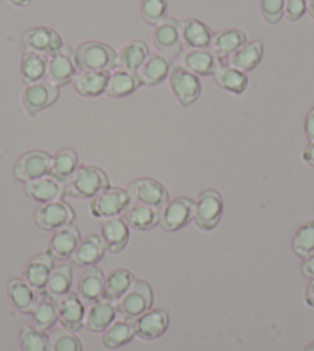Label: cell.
<instances>
[{"label":"cell","instance_id":"cell-1","mask_svg":"<svg viewBox=\"0 0 314 351\" xmlns=\"http://www.w3.org/2000/svg\"><path fill=\"white\" fill-rule=\"evenodd\" d=\"M73 62L80 73H110L117 66V53L108 43L88 40L74 48Z\"/></svg>","mask_w":314,"mask_h":351},{"label":"cell","instance_id":"cell-2","mask_svg":"<svg viewBox=\"0 0 314 351\" xmlns=\"http://www.w3.org/2000/svg\"><path fill=\"white\" fill-rule=\"evenodd\" d=\"M108 186L110 179L102 168L85 165L77 168L71 179L67 182L64 193L65 196L73 199H93Z\"/></svg>","mask_w":314,"mask_h":351},{"label":"cell","instance_id":"cell-3","mask_svg":"<svg viewBox=\"0 0 314 351\" xmlns=\"http://www.w3.org/2000/svg\"><path fill=\"white\" fill-rule=\"evenodd\" d=\"M154 302L153 287L147 280H134L130 290L123 294L116 311L121 313L127 321H134L143 313L152 310Z\"/></svg>","mask_w":314,"mask_h":351},{"label":"cell","instance_id":"cell-4","mask_svg":"<svg viewBox=\"0 0 314 351\" xmlns=\"http://www.w3.org/2000/svg\"><path fill=\"white\" fill-rule=\"evenodd\" d=\"M224 215V199L216 190H206L199 194L194 202V217L196 227L202 231H213Z\"/></svg>","mask_w":314,"mask_h":351},{"label":"cell","instance_id":"cell-5","mask_svg":"<svg viewBox=\"0 0 314 351\" xmlns=\"http://www.w3.org/2000/svg\"><path fill=\"white\" fill-rule=\"evenodd\" d=\"M168 79L169 88H171L174 97L180 106L188 108V106L197 102L200 93H202V85H200V80L196 74L188 71L185 66L174 65L169 70Z\"/></svg>","mask_w":314,"mask_h":351},{"label":"cell","instance_id":"cell-6","mask_svg":"<svg viewBox=\"0 0 314 351\" xmlns=\"http://www.w3.org/2000/svg\"><path fill=\"white\" fill-rule=\"evenodd\" d=\"M131 204V197L127 190L117 186H108L91 199L90 211L97 219H111L123 215V211Z\"/></svg>","mask_w":314,"mask_h":351},{"label":"cell","instance_id":"cell-7","mask_svg":"<svg viewBox=\"0 0 314 351\" xmlns=\"http://www.w3.org/2000/svg\"><path fill=\"white\" fill-rule=\"evenodd\" d=\"M128 194L131 202L153 206L160 210L169 202V194L165 185L153 178H139L130 182Z\"/></svg>","mask_w":314,"mask_h":351},{"label":"cell","instance_id":"cell-8","mask_svg":"<svg viewBox=\"0 0 314 351\" xmlns=\"http://www.w3.org/2000/svg\"><path fill=\"white\" fill-rule=\"evenodd\" d=\"M59 96V86L53 85L48 80H40V82L25 86L22 93V104L27 114L34 117L58 102Z\"/></svg>","mask_w":314,"mask_h":351},{"label":"cell","instance_id":"cell-9","mask_svg":"<svg viewBox=\"0 0 314 351\" xmlns=\"http://www.w3.org/2000/svg\"><path fill=\"white\" fill-rule=\"evenodd\" d=\"M53 165V156L42 152V149H33V152H27L17 159L14 165V178L17 182L27 184L29 180L43 178L48 176L51 171Z\"/></svg>","mask_w":314,"mask_h":351},{"label":"cell","instance_id":"cell-10","mask_svg":"<svg viewBox=\"0 0 314 351\" xmlns=\"http://www.w3.org/2000/svg\"><path fill=\"white\" fill-rule=\"evenodd\" d=\"M153 43L157 53L165 56L168 59H174L182 54V42L179 21L173 17H167L162 23L154 27L153 31Z\"/></svg>","mask_w":314,"mask_h":351},{"label":"cell","instance_id":"cell-11","mask_svg":"<svg viewBox=\"0 0 314 351\" xmlns=\"http://www.w3.org/2000/svg\"><path fill=\"white\" fill-rule=\"evenodd\" d=\"M76 215L70 205L62 202V200H54V202L43 204L39 210L36 211L34 221L36 225L45 231H58L60 228L70 225Z\"/></svg>","mask_w":314,"mask_h":351},{"label":"cell","instance_id":"cell-12","mask_svg":"<svg viewBox=\"0 0 314 351\" xmlns=\"http://www.w3.org/2000/svg\"><path fill=\"white\" fill-rule=\"evenodd\" d=\"M194 217V202L188 197H176L162 208L160 227L174 233L179 231L193 221Z\"/></svg>","mask_w":314,"mask_h":351},{"label":"cell","instance_id":"cell-13","mask_svg":"<svg viewBox=\"0 0 314 351\" xmlns=\"http://www.w3.org/2000/svg\"><path fill=\"white\" fill-rule=\"evenodd\" d=\"M23 47L29 51H37L47 56L62 53L64 40L62 36L54 28L36 27L28 29L22 37Z\"/></svg>","mask_w":314,"mask_h":351},{"label":"cell","instance_id":"cell-14","mask_svg":"<svg viewBox=\"0 0 314 351\" xmlns=\"http://www.w3.org/2000/svg\"><path fill=\"white\" fill-rule=\"evenodd\" d=\"M169 325V313L165 308L148 310L134 319V336L143 341H154L165 335Z\"/></svg>","mask_w":314,"mask_h":351},{"label":"cell","instance_id":"cell-15","mask_svg":"<svg viewBox=\"0 0 314 351\" xmlns=\"http://www.w3.org/2000/svg\"><path fill=\"white\" fill-rule=\"evenodd\" d=\"M59 305V322L62 328L76 333L85 324V304L77 293L70 291L60 298Z\"/></svg>","mask_w":314,"mask_h":351},{"label":"cell","instance_id":"cell-16","mask_svg":"<svg viewBox=\"0 0 314 351\" xmlns=\"http://www.w3.org/2000/svg\"><path fill=\"white\" fill-rule=\"evenodd\" d=\"M54 268V259L53 256L48 252L40 253L34 256L31 259L27 267H25L23 271V279L27 284L36 290L37 293H42L47 290L49 276H51V271Z\"/></svg>","mask_w":314,"mask_h":351},{"label":"cell","instance_id":"cell-17","mask_svg":"<svg viewBox=\"0 0 314 351\" xmlns=\"http://www.w3.org/2000/svg\"><path fill=\"white\" fill-rule=\"evenodd\" d=\"M80 241L79 228L70 223L53 234L51 241H49L48 253L53 256L54 261H68L73 258Z\"/></svg>","mask_w":314,"mask_h":351},{"label":"cell","instance_id":"cell-18","mask_svg":"<svg viewBox=\"0 0 314 351\" xmlns=\"http://www.w3.org/2000/svg\"><path fill=\"white\" fill-rule=\"evenodd\" d=\"M105 250L111 254H119L123 252L130 241V227L121 217H111L104 222L100 231Z\"/></svg>","mask_w":314,"mask_h":351},{"label":"cell","instance_id":"cell-19","mask_svg":"<svg viewBox=\"0 0 314 351\" xmlns=\"http://www.w3.org/2000/svg\"><path fill=\"white\" fill-rule=\"evenodd\" d=\"M216 84L222 88V90L233 93L236 96H241L248 90V76L247 73L239 71L236 68L228 65L227 59H219V64L216 66L215 73H213Z\"/></svg>","mask_w":314,"mask_h":351},{"label":"cell","instance_id":"cell-20","mask_svg":"<svg viewBox=\"0 0 314 351\" xmlns=\"http://www.w3.org/2000/svg\"><path fill=\"white\" fill-rule=\"evenodd\" d=\"M180 36L184 45L191 49H206L213 42L215 33L197 19H184L179 21Z\"/></svg>","mask_w":314,"mask_h":351},{"label":"cell","instance_id":"cell-21","mask_svg":"<svg viewBox=\"0 0 314 351\" xmlns=\"http://www.w3.org/2000/svg\"><path fill=\"white\" fill-rule=\"evenodd\" d=\"M169 70H171V59L156 53L148 56V59L143 62V65L136 74L141 86H156L168 77Z\"/></svg>","mask_w":314,"mask_h":351},{"label":"cell","instance_id":"cell-22","mask_svg":"<svg viewBox=\"0 0 314 351\" xmlns=\"http://www.w3.org/2000/svg\"><path fill=\"white\" fill-rule=\"evenodd\" d=\"M25 194L34 202L39 204H48L59 200V196L62 194L60 182L56 180L51 176H43V178L29 180L27 184H23Z\"/></svg>","mask_w":314,"mask_h":351},{"label":"cell","instance_id":"cell-23","mask_svg":"<svg viewBox=\"0 0 314 351\" xmlns=\"http://www.w3.org/2000/svg\"><path fill=\"white\" fill-rule=\"evenodd\" d=\"M123 221L127 222L130 228L137 231L152 230L160 222V210L131 202L128 208L123 211Z\"/></svg>","mask_w":314,"mask_h":351},{"label":"cell","instance_id":"cell-24","mask_svg":"<svg viewBox=\"0 0 314 351\" xmlns=\"http://www.w3.org/2000/svg\"><path fill=\"white\" fill-rule=\"evenodd\" d=\"M31 319H33V327L37 330L47 331L53 328L54 324L59 321V305L56 299L47 291L39 293L37 304L31 311Z\"/></svg>","mask_w":314,"mask_h":351},{"label":"cell","instance_id":"cell-25","mask_svg":"<svg viewBox=\"0 0 314 351\" xmlns=\"http://www.w3.org/2000/svg\"><path fill=\"white\" fill-rule=\"evenodd\" d=\"M117 311L116 306L108 300H97L91 304L85 315V327L93 333H102L110 325L116 321Z\"/></svg>","mask_w":314,"mask_h":351},{"label":"cell","instance_id":"cell-26","mask_svg":"<svg viewBox=\"0 0 314 351\" xmlns=\"http://www.w3.org/2000/svg\"><path fill=\"white\" fill-rule=\"evenodd\" d=\"M8 298L11 305L23 315H31L39 299V294L33 290L23 278H14L8 284Z\"/></svg>","mask_w":314,"mask_h":351},{"label":"cell","instance_id":"cell-27","mask_svg":"<svg viewBox=\"0 0 314 351\" xmlns=\"http://www.w3.org/2000/svg\"><path fill=\"white\" fill-rule=\"evenodd\" d=\"M105 274L97 265L88 267L77 284V294L84 302H97L104 294Z\"/></svg>","mask_w":314,"mask_h":351},{"label":"cell","instance_id":"cell-28","mask_svg":"<svg viewBox=\"0 0 314 351\" xmlns=\"http://www.w3.org/2000/svg\"><path fill=\"white\" fill-rule=\"evenodd\" d=\"M247 43V34L237 28L222 29L215 34L211 42L213 53L217 59H228L239 48Z\"/></svg>","mask_w":314,"mask_h":351},{"label":"cell","instance_id":"cell-29","mask_svg":"<svg viewBox=\"0 0 314 351\" xmlns=\"http://www.w3.org/2000/svg\"><path fill=\"white\" fill-rule=\"evenodd\" d=\"M149 48L142 40H130L122 47L121 53L117 54V66L119 70L137 73L143 65V62L148 59Z\"/></svg>","mask_w":314,"mask_h":351},{"label":"cell","instance_id":"cell-30","mask_svg":"<svg viewBox=\"0 0 314 351\" xmlns=\"http://www.w3.org/2000/svg\"><path fill=\"white\" fill-rule=\"evenodd\" d=\"M106 253L102 237L96 234L86 236L85 239H82L76 252L73 254V262L79 267H93L104 259Z\"/></svg>","mask_w":314,"mask_h":351},{"label":"cell","instance_id":"cell-31","mask_svg":"<svg viewBox=\"0 0 314 351\" xmlns=\"http://www.w3.org/2000/svg\"><path fill=\"white\" fill-rule=\"evenodd\" d=\"M76 65L74 62L68 58L64 53L53 54L48 59V68H47V80L51 82L56 86L68 85L73 82V79L76 77Z\"/></svg>","mask_w":314,"mask_h":351},{"label":"cell","instance_id":"cell-32","mask_svg":"<svg viewBox=\"0 0 314 351\" xmlns=\"http://www.w3.org/2000/svg\"><path fill=\"white\" fill-rule=\"evenodd\" d=\"M134 274L127 268H116L105 278L104 282V294L102 299L108 302H116L121 300L125 293L130 290V287L134 282Z\"/></svg>","mask_w":314,"mask_h":351},{"label":"cell","instance_id":"cell-33","mask_svg":"<svg viewBox=\"0 0 314 351\" xmlns=\"http://www.w3.org/2000/svg\"><path fill=\"white\" fill-rule=\"evenodd\" d=\"M219 59L208 49H190L182 56V66L196 76H213Z\"/></svg>","mask_w":314,"mask_h":351},{"label":"cell","instance_id":"cell-34","mask_svg":"<svg viewBox=\"0 0 314 351\" xmlns=\"http://www.w3.org/2000/svg\"><path fill=\"white\" fill-rule=\"evenodd\" d=\"M47 68H48V58L47 54L29 51L27 49L22 54L21 59V76L22 80L27 85L40 82L47 77Z\"/></svg>","mask_w":314,"mask_h":351},{"label":"cell","instance_id":"cell-35","mask_svg":"<svg viewBox=\"0 0 314 351\" xmlns=\"http://www.w3.org/2000/svg\"><path fill=\"white\" fill-rule=\"evenodd\" d=\"M263 58V43L261 40H254L245 43L242 48H239L234 54H231L227 59L228 65L239 71L248 73L253 71L254 68L261 64Z\"/></svg>","mask_w":314,"mask_h":351},{"label":"cell","instance_id":"cell-36","mask_svg":"<svg viewBox=\"0 0 314 351\" xmlns=\"http://www.w3.org/2000/svg\"><path fill=\"white\" fill-rule=\"evenodd\" d=\"M110 73H91L82 71L73 79L74 90L84 97H99L106 90Z\"/></svg>","mask_w":314,"mask_h":351},{"label":"cell","instance_id":"cell-37","mask_svg":"<svg viewBox=\"0 0 314 351\" xmlns=\"http://www.w3.org/2000/svg\"><path fill=\"white\" fill-rule=\"evenodd\" d=\"M139 86H141V82L139 79H137L136 73L117 70V71L110 73L105 94H108V96L112 99H121L133 94Z\"/></svg>","mask_w":314,"mask_h":351},{"label":"cell","instance_id":"cell-38","mask_svg":"<svg viewBox=\"0 0 314 351\" xmlns=\"http://www.w3.org/2000/svg\"><path fill=\"white\" fill-rule=\"evenodd\" d=\"M79 165V156L71 148H64L56 153L53 158V165L49 176L58 182H68L76 173Z\"/></svg>","mask_w":314,"mask_h":351},{"label":"cell","instance_id":"cell-39","mask_svg":"<svg viewBox=\"0 0 314 351\" xmlns=\"http://www.w3.org/2000/svg\"><path fill=\"white\" fill-rule=\"evenodd\" d=\"M133 322L127 321V319H123V321H114L104 331L102 346L108 350H116L127 346L128 342L133 341Z\"/></svg>","mask_w":314,"mask_h":351},{"label":"cell","instance_id":"cell-40","mask_svg":"<svg viewBox=\"0 0 314 351\" xmlns=\"http://www.w3.org/2000/svg\"><path fill=\"white\" fill-rule=\"evenodd\" d=\"M73 284V269L70 265H58L53 268L51 276H49L47 293L54 299L64 298L65 294L70 293Z\"/></svg>","mask_w":314,"mask_h":351},{"label":"cell","instance_id":"cell-41","mask_svg":"<svg viewBox=\"0 0 314 351\" xmlns=\"http://www.w3.org/2000/svg\"><path fill=\"white\" fill-rule=\"evenodd\" d=\"M293 250L299 258H309L314 253V219L300 225L293 236Z\"/></svg>","mask_w":314,"mask_h":351},{"label":"cell","instance_id":"cell-42","mask_svg":"<svg viewBox=\"0 0 314 351\" xmlns=\"http://www.w3.org/2000/svg\"><path fill=\"white\" fill-rule=\"evenodd\" d=\"M21 347L23 351H49V336L45 331L27 325L21 331Z\"/></svg>","mask_w":314,"mask_h":351},{"label":"cell","instance_id":"cell-43","mask_svg":"<svg viewBox=\"0 0 314 351\" xmlns=\"http://www.w3.org/2000/svg\"><path fill=\"white\" fill-rule=\"evenodd\" d=\"M168 2L167 0H142L141 16L152 27H157L167 19Z\"/></svg>","mask_w":314,"mask_h":351},{"label":"cell","instance_id":"cell-44","mask_svg":"<svg viewBox=\"0 0 314 351\" xmlns=\"http://www.w3.org/2000/svg\"><path fill=\"white\" fill-rule=\"evenodd\" d=\"M49 351H82V343L71 331L59 328L49 335Z\"/></svg>","mask_w":314,"mask_h":351},{"label":"cell","instance_id":"cell-45","mask_svg":"<svg viewBox=\"0 0 314 351\" xmlns=\"http://www.w3.org/2000/svg\"><path fill=\"white\" fill-rule=\"evenodd\" d=\"M259 10L263 21L269 25H276L284 17L285 0H259Z\"/></svg>","mask_w":314,"mask_h":351},{"label":"cell","instance_id":"cell-46","mask_svg":"<svg viewBox=\"0 0 314 351\" xmlns=\"http://www.w3.org/2000/svg\"><path fill=\"white\" fill-rule=\"evenodd\" d=\"M306 12V0H285L284 17L290 22L299 21Z\"/></svg>","mask_w":314,"mask_h":351},{"label":"cell","instance_id":"cell-47","mask_svg":"<svg viewBox=\"0 0 314 351\" xmlns=\"http://www.w3.org/2000/svg\"><path fill=\"white\" fill-rule=\"evenodd\" d=\"M304 131L305 136L309 137L310 142H314V108H311L305 116V122H304Z\"/></svg>","mask_w":314,"mask_h":351},{"label":"cell","instance_id":"cell-48","mask_svg":"<svg viewBox=\"0 0 314 351\" xmlns=\"http://www.w3.org/2000/svg\"><path fill=\"white\" fill-rule=\"evenodd\" d=\"M302 273L306 276V278L314 279V253H313V254H310L309 258H305V259H304Z\"/></svg>","mask_w":314,"mask_h":351},{"label":"cell","instance_id":"cell-49","mask_svg":"<svg viewBox=\"0 0 314 351\" xmlns=\"http://www.w3.org/2000/svg\"><path fill=\"white\" fill-rule=\"evenodd\" d=\"M302 159L305 160V164H309L310 167L314 168V142H310L309 145L305 147L302 153Z\"/></svg>","mask_w":314,"mask_h":351},{"label":"cell","instance_id":"cell-50","mask_svg":"<svg viewBox=\"0 0 314 351\" xmlns=\"http://www.w3.org/2000/svg\"><path fill=\"white\" fill-rule=\"evenodd\" d=\"M305 302L311 308H314V279L310 280V284L306 285V290H305Z\"/></svg>","mask_w":314,"mask_h":351},{"label":"cell","instance_id":"cell-51","mask_svg":"<svg viewBox=\"0 0 314 351\" xmlns=\"http://www.w3.org/2000/svg\"><path fill=\"white\" fill-rule=\"evenodd\" d=\"M11 5L17 6V8H25V6H29L33 0H8Z\"/></svg>","mask_w":314,"mask_h":351},{"label":"cell","instance_id":"cell-52","mask_svg":"<svg viewBox=\"0 0 314 351\" xmlns=\"http://www.w3.org/2000/svg\"><path fill=\"white\" fill-rule=\"evenodd\" d=\"M306 12L314 19V0H306Z\"/></svg>","mask_w":314,"mask_h":351},{"label":"cell","instance_id":"cell-53","mask_svg":"<svg viewBox=\"0 0 314 351\" xmlns=\"http://www.w3.org/2000/svg\"><path fill=\"white\" fill-rule=\"evenodd\" d=\"M304 351H314V341H313V342H310L309 346H306V347L304 348Z\"/></svg>","mask_w":314,"mask_h":351}]
</instances>
